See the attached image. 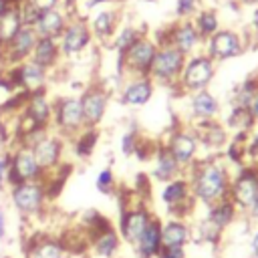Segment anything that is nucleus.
I'll list each match as a JSON object with an SVG mask.
<instances>
[{
  "mask_svg": "<svg viewBox=\"0 0 258 258\" xmlns=\"http://www.w3.org/2000/svg\"><path fill=\"white\" fill-rule=\"evenodd\" d=\"M189 183H191V196L202 206H212L218 200L228 198L232 173L224 159L212 155V157H198L191 165H187Z\"/></svg>",
  "mask_w": 258,
  "mask_h": 258,
  "instance_id": "f257e3e1",
  "label": "nucleus"
},
{
  "mask_svg": "<svg viewBox=\"0 0 258 258\" xmlns=\"http://www.w3.org/2000/svg\"><path fill=\"white\" fill-rule=\"evenodd\" d=\"M157 52V44L145 34L137 42H133L127 50L117 52V75H129L131 77H149V69L153 62V56Z\"/></svg>",
  "mask_w": 258,
  "mask_h": 258,
  "instance_id": "f03ea898",
  "label": "nucleus"
},
{
  "mask_svg": "<svg viewBox=\"0 0 258 258\" xmlns=\"http://www.w3.org/2000/svg\"><path fill=\"white\" fill-rule=\"evenodd\" d=\"M50 129L62 139H73L85 129V117L79 97H58L52 101Z\"/></svg>",
  "mask_w": 258,
  "mask_h": 258,
  "instance_id": "7ed1b4c3",
  "label": "nucleus"
},
{
  "mask_svg": "<svg viewBox=\"0 0 258 258\" xmlns=\"http://www.w3.org/2000/svg\"><path fill=\"white\" fill-rule=\"evenodd\" d=\"M214 75H216V62L202 50V52H196L185 58V64H183L175 85L181 93L204 91L214 81Z\"/></svg>",
  "mask_w": 258,
  "mask_h": 258,
  "instance_id": "20e7f679",
  "label": "nucleus"
},
{
  "mask_svg": "<svg viewBox=\"0 0 258 258\" xmlns=\"http://www.w3.org/2000/svg\"><path fill=\"white\" fill-rule=\"evenodd\" d=\"M185 58L187 56L181 54L171 44L157 46V52H155L151 69H149V79L159 85H175L179 79V73L185 64Z\"/></svg>",
  "mask_w": 258,
  "mask_h": 258,
  "instance_id": "39448f33",
  "label": "nucleus"
},
{
  "mask_svg": "<svg viewBox=\"0 0 258 258\" xmlns=\"http://www.w3.org/2000/svg\"><path fill=\"white\" fill-rule=\"evenodd\" d=\"M258 198V175L254 165H242L238 167V173L232 175L228 200L238 208V212L244 216L248 208Z\"/></svg>",
  "mask_w": 258,
  "mask_h": 258,
  "instance_id": "423d86ee",
  "label": "nucleus"
},
{
  "mask_svg": "<svg viewBox=\"0 0 258 258\" xmlns=\"http://www.w3.org/2000/svg\"><path fill=\"white\" fill-rule=\"evenodd\" d=\"M10 202L14 206V210L24 216V218H34L42 212L44 202H46V194L44 187L38 181H22L10 187Z\"/></svg>",
  "mask_w": 258,
  "mask_h": 258,
  "instance_id": "0eeeda50",
  "label": "nucleus"
},
{
  "mask_svg": "<svg viewBox=\"0 0 258 258\" xmlns=\"http://www.w3.org/2000/svg\"><path fill=\"white\" fill-rule=\"evenodd\" d=\"M151 218H153V214L149 212L147 206H143V202L133 204V206H123L121 216H119V224H117V232H119L123 244L133 248L137 244V240L141 238V234L147 228Z\"/></svg>",
  "mask_w": 258,
  "mask_h": 258,
  "instance_id": "6e6552de",
  "label": "nucleus"
},
{
  "mask_svg": "<svg viewBox=\"0 0 258 258\" xmlns=\"http://www.w3.org/2000/svg\"><path fill=\"white\" fill-rule=\"evenodd\" d=\"M40 177H42V169L38 167L32 151L28 147H12L4 183L12 187L22 181H38Z\"/></svg>",
  "mask_w": 258,
  "mask_h": 258,
  "instance_id": "1a4fd4ad",
  "label": "nucleus"
},
{
  "mask_svg": "<svg viewBox=\"0 0 258 258\" xmlns=\"http://www.w3.org/2000/svg\"><path fill=\"white\" fill-rule=\"evenodd\" d=\"M246 48V38L236 32V30H230V28H220L214 36H210L206 40V48L204 52L214 60H228V58H234V56H240Z\"/></svg>",
  "mask_w": 258,
  "mask_h": 258,
  "instance_id": "9d476101",
  "label": "nucleus"
},
{
  "mask_svg": "<svg viewBox=\"0 0 258 258\" xmlns=\"http://www.w3.org/2000/svg\"><path fill=\"white\" fill-rule=\"evenodd\" d=\"M93 34L89 28L87 20L81 18H71L62 30V34L58 36V46H60V54L64 56H79L81 52H85L91 44H93Z\"/></svg>",
  "mask_w": 258,
  "mask_h": 258,
  "instance_id": "9b49d317",
  "label": "nucleus"
},
{
  "mask_svg": "<svg viewBox=\"0 0 258 258\" xmlns=\"http://www.w3.org/2000/svg\"><path fill=\"white\" fill-rule=\"evenodd\" d=\"M6 69H8V75L16 89H22L28 93L46 91L48 71L44 67H40L38 62H34L32 58H26L16 67H6Z\"/></svg>",
  "mask_w": 258,
  "mask_h": 258,
  "instance_id": "f8f14e48",
  "label": "nucleus"
},
{
  "mask_svg": "<svg viewBox=\"0 0 258 258\" xmlns=\"http://www.w3.org/2000/svg\"><path fill=\"white\" fill-rule=\"evenodd\" d=\"M163 145L167 147V151L175 157V161L181 167H187L198 159L196 155L200 151V143H198L196 135L191 133V129H175V131H171L167 141H163Z\"/></svg>",
  "mask_w": 258,
  "mask_h": 258,
  "instance_id": "ddd939ff",
  "label": "nucleus"
},
{
  "mask_svg": "<svg viewBox=\"0 0 258 258\" xmlns=\"http://www.w3.org/2000/svg\"><path fill=\"white\" fill-rule=\"evenodd\" d=\"M167 42L185 56H191V54L204 50L202 38H200L191 20H177L173 26H169L167 28Z\"/></svg>",
  "mask_w": 258,
  "mask_h": 258,
  "instance_id": "4468645a",
  "label": "nucleus"
},
{
  "mask_svg": "<svg viewBox=\"0 0 258 258\" xmlns=\"http://www.w3.org/2000/svg\"><path fill=\"white\" fill-rule=\"evenodd\" d=\"M62 149H64V139L58 133H54V131H50L36 145L30 147V151H32L38 167L42 169V173L60 165V161H62Z\"/></svg>",
  "mask_w": 258,
  "mask_h": 258,
  "instance_id": "2eb2a0df",
  "label": "nucleus"
},
{
  "mask_svg": "<svg viewBox=\"0 0 258 258\" xmlns=\"http://www.w3.org/2000/svg\"><path fill=\"white\" fill-rule=\"evenodd\" d=\"M81 107H83V117H85V127H97L109 107V91L105 87H89L85 93L79 97Z\"/></svg>",
  "mask_w": 258,
  "mask_h": 258,
  "instance_id": "dca6fc26",
  "label": "nucleus"
},
{
  "mask_svg": "<svg viewBox=\"0 0 258 258\" xmlns=\"http://www.w3.org/2000/svg\"><path fill=\"white\" fill-rule=\"evenodd\" d=\"M191 133L196 135L200 147H206L210 151H220L228 145L230 135L224 123H220L218 119H210V121H196L191 125Z\"/></svg>",
  "mask_w": 258,
  "mask_h": 258,
  "instance_id": "f3484780",
  "label": "nucleus"
},
{
  "mask_svg": "<svg viewBox=\"0 0 258 258\" xmlns=\"http://www.w3.org/2000/svg\"><path fill=\"white\" fill-rule=\"evenodd\" d=\"M26 258H67V252L58 238L36 232L24 244Z\"/></svg>",
  "mask_w": 258,
  "mask_h": 258,
  "instance_id": "a211bd4d",
  "label": "nucleus"
},
{
  "mask_svg": "<svg viewBox=\"0 0 258 258\" xmlns=\"http://www.w3.org/2000/svg\"><path fill=\"white\" fill-rule=\"evenodd\" d=\"M153 97V81L149 77H131L121 87L119 101L127 107H143Z\"/></svg>",
  "mask_w": 258,
  "mask_h": 258,
  "instance_id": "6ab92c4d",
  "label": "nucleus"
},
{
  "mask_svg": "<svg viewBox=\"0 0 258 258\" xmlns=\"http://www.w3.org/2000/svg\"><path fill=\"white\" fill-rule=\"evenodd\" d=\"M67 22H69V16L60 8H52V10L40 12L38 18L34 20L32 28H34L38 38H56L58 40V36L62 34Z\"/></svg>",
  "mask_w": 258,
  "mask_h": 258,
  "instance_id": "aec40b11",
  "label": "nucleus"
},
{
  "mask_svg": "<svg viewBox=\"0 0 258 258\" xmlns=\"http://www.w3.org/2000/svg\"><path fill=\"white\" fill-rule=\"evenodd\" d=\"M159 250H161V220L153 216L147 228L143 230L141 238L133 246V252L137 258H157Z\"/></svg>",
  "mask_w": 258,
  "mask_h": 258,
  "instance_id": "412c9836",
  "label": "nucleus"
},
{
  "mask_svg": "<svg viewBox=\"0 0 258 258\" xmlns=\"http://www.w3.org/2000/svg\"><path fill=\"white\" fill-rule=\"evenodd\" d=\"M87 22H89L93 38L109 40V38H113V34L119 28V10L115 6H105L99 12H95V16Z\"/></svg>",
  "mask_w": 258,
  "mask_h": 258,
  "instance_id": "4be33fe9",
  "label": "nucleus"
},
{
  "mask_svg": "<svg viewBox=\"0 0 258 258\" xmlns=\"http://www.w3.org/2000/svg\"><path fill=\"white\" fill-rule=\"evenodd\" d=\"M238 216H242V214L238 212V208H236L228 198H224V200H218L216 204L208 206L204 218H206L216 230L226 232V230H230V228L238 222Z\"/></svg>",
  "mask_w": 258,
  "mask_h": 258,
  "instance_id": "5701e85b",
  "label": "nucleus"
},
{
  "mask_svg": "<svg viewBox=\"0 0 258 258\" xmlns=\"http://www.w3.org/2000/svg\"><path fill=\"white\" fill-rule=\"evenodd\" d=\"M222 107L216 95H212L208 89L204 91H196L189 95V113L196 121H210V119H218Z\"/></svg>",
  "mask_w": 258,
  "mask_h": 258,
  "instance_id": "b1692460",
  "label": "nucleus"
},
{
  "mask_svg": "<svg viewBox=\"0 0 258 258\" xmlns=\"http://www.w3.org/2000/svg\"><path fill=\"white\" fill-rule=\"evenodd\" d=\"M187 244H191V224L175 218L161 222V246L185 248Z\"/></svg>",
  "mask_w": 258,
  "mask_h": 258,
  "instance_id": "393cba45",
  "label": "nucleus"
},
{
  "mask_svg": "<svg viewBox=\"0 0 258 258\" xmlns=\"http://www.w3.org/2000/svg\"><path fill=\"white\" fill-rule=\"evenodd\" d=\"M22 113L28 119H32L34 123L44 125V127H50V121H52V101L48 99L46 91L30 93V97H28L26 107H24Z\"/></svg>",
  "mask_w": 258,
  "mask_h": 258,
  "instance_id": "a878e982",
  "label": "nucleus"
},
{
  "mask_svg": "<svg viewBox=\"0 0 258 258\" xmlns=\"http://www.w3.org/2000/svg\"><path fill=\"white\" fill-rule=\"evenodd\" d=\"M181 171H183V167L175 161V157H173V155L167 151V147L161 143L159 149H157V153H155V163H153L151 175H153L157 181L165 183V181H169V179L181 175Z\"/></svg>",
  "mask_w": 258,
  "mask_h": 258,
  "instance_id": "bb28decb",
  "label": "nucleus"
},
{
  "mask_svg": "<svg viewBox=\"0 0 258 258\" xmlns=\"http://www.w3.org/2000/svg\"><path fill=\"white\" fill-rule=\"evenodd\" d=\"M121 244H123V240H121L117 228H111L91 240L89 252L93 254V258H117Z\"/></svg>",
  "mask_w": 258,
  "mask_h": 258,
  "instance_id": "cd10ccee",
  "label": "nucleus"
},
{
  "mask_svg": "<svg viewBox=\"0 0 258 258\" xmlns=\"http://www.w3.org/2000/svg\"><path fill=\"white\" fill-rule=\"evenodd\" d=\"M60 46H58V40L56 38H38L36 44H34V50H32V60L38 62L40 67H44L48 73L58 64L60 60Z\"/></svg>",
  "mask_w": 258,
  "mask_h": 258,
  "instance_id": "c85d7f7f",
  "label": "nucleus"
},
{
  "mask_svg": "<svg viewBox=\"0 0 258 258\" xmlns=\"http://www.w3.org/2000/svg\"><path fill=\"white\" fill-rule=\"evenodd\" d=\"M191 22H194V26H196V30H198L202 42H206L210 36H214V34L222 28V26H220V14H218L216 8H206V6H202V8L198 10V14L191 18Z\"/></svg>",
  "mask_w": 258,
  "mask_h": 258,
  "instance_id": "c756f323",
  "label": "nucleus"
},
{
  "mask_svg": "<svg viewBox=\"0 0 258 258\" xmlns=\"http://www.w3.org/2000/svg\"><path fill=\"white\" fill-rule=\"evenodd\" d=\"M97 141H99V131L97 127H85L81 133H77L73 137V149H75V155L79 159H87L93 155L95 147H97Z\"/></svg>",
  "mask_w": 258,
  "mask_h": 258,
  "instance_id": "7c9ffc66",
  "label": "nucleus"
},
{
  "mask_svg": "<svg viewBox=\"0 0 258 258\" xmlns=\"http://www.w3.org/2000/svg\"><path fill=\"white\" fill-rule=\"evenodd\" d=\"M147 32L145 30H141L139 26H133V24H123V26H119L117 28V32L113 34V38H111V46L117 50V52H123V50H127L133 42H137L141 36H145Z\"/></svg>",
  "mask_w": 258,
  "mask_h": 258,
  "instance_id": "2f4dec72",
  "label": "nucleus"
},
{
  "mask_svg": "<svg viewBox=\"0 0 258 258\" xmlns=\"http://www.w3.org/2000/svg\"><path fill=\"white\" fill-rule=\"evenodd\" d=\"M202 8L200 0H177L175 2V14H177V20H191L198 10Z\"/></svg>",
  "mask_w": 258,
  "mask_h": 258,
  "instance_id": "473e14b6",
  "label": "nucleus"
},
{
  "mask_svg": "<svg viewBox=\"0 0 258 258\" xmlns=\"http://www.w3.org/2000/svg\"><path fill=\"white\" fill-rule=\"evenodd\" d=\"M95 185L101 194H111L113 187H115V173L111 167H103L99 173H97V179H95Z\"/></svg>",
  "mask_w": 258,
  "mask_h": 258,
  "instance_id": "72a5a7b5",
  "label": "nucleus"
},
{
  "mask_svg": "<svg viewBox=\"0 0 258 258\" xmlns=\"http://www.w3.org/2000/svg\"><path fill=\"white\" fill-rule=\"evenodd\" d=\"M137 137H139L137 129H129V131L123 133V137H121V151H123V155H133Z\"/></svg>",
  "mask_w": 258,
  "mask_h": 258,
  "instance_id": "f704fd0d",
  "label": "nucleus"
},
{
  "mask_svg": "<svg viewBox=\"0 0 258 258\" xmlns=\"http://www.w3.org/2000/svg\"><path fill=\"white\" fill-rule=\"evenodd\" d=\"M157 258H187V250L185 248H175V246H161Z\"/></svg>",
  "mask_w": 258,
  "mask_h": 258,
  "instance_id": "c9c22d12",
  "label": "nucleus"
},
{
  "mask_svg": "<svg viewBox=\"0 0 258 258\" xmlns=\"http://www.w3.org/2000/svg\"><path fill=\"white\" fill-rule=\"evenodd\" d=\"M26 4H30L38 14L52 10V8H58V0H26Z\"/></svg>",
  "mask_w": 258,
  "mask_h": 258,
  "instance_id": "e433bc0d",
  "label": "nucleus"
},
{
  "mask_svg": "<svg viewBox=\"0 0 258 258\" xmlns=\"http://www.w3.org/2000/svg\"><path fill=\"white\" fill-rule=\"evenodd\" d=\"M250 256L258 258V228L250 234Z\"/></svg>",
  "mask_w": 258,
  "mask_h": 258,
  "instance_id": "4c0bfd02",
  "label": "nucleus"
},
{
  "mask_svg": "<svg viewBox=\"0 0 258 258\" xmlns=\"http://www.w3.org/2000/svg\"><path fill=\"white\" fill-rule=\"evenodd\" d=\"M248 111H250V115L258 121V91L252 95V99H250V103H248V107H246Z\"/></svg>",
  "mask_w": 258,
  "mask_h": 258,
  "instance_id": "58836bf2",
  "label": "nucleus"
},
{
  "mask_svg": "<svg viewBox=\"0 0 258 258\" xmlns=\"http://www.w3.org/2000/svg\"><path fill=\"white\" fill-rule=\"evenodd\" d=\"M6 232H8V222H6V212L0 208V240L6 238Z\"/></svg>",
  "mask_w": 258,
  "mask_h": 258,
  "instance_id": "ea45409f",
  "label": "nucleus"
},
{
  "mask_svg": "<svg viewBox=\"0 0 258 258\" xmlns=\"http://www.w3.org/2000/svg\"><path fill=\"white\" fill-rule=\"evenodd\" d=\"M12 8H16V6H14L10 0H0V18H2V16H6Z\"/></svg>",
  "mask_w": 258,
  "mask_h": 258,
  "instance_id": "a19ab883",
  "label": "nucleus"
},
{
  "mask_svg": "<svg viewBox=\"0 0 258 258\" xmlns=\"http://www.w3.org/2000/svg\"><path fill=\"white\" fill-rule=\"evenodd\" d=\"M252 28L258 32V8H256V10H252Z\"/></svg>",
  "mask_w": 258,
  "mask_h": 258,
  "instance_id": "79ce46f5",
  "label": "nucleus"
},
{
  "mask_svg": "<svg viewBox=\"0 0 258 258\" xmlns=\"http://www.w3.org/2000/svg\"><path fill=\"white\" fill-rule=\"evenodd\" d=\"M240 4H246V6H256L258 4V0H238Z\"/></svg>",
  "mask_w": 258,
  "mask_h": 258,
  "instance_id": "37998d69",
  "label": "nucleus"
},
{
  "mask_svg": "<svg viewBox=\"0 0 258 258\" xmlns=\"http://www.w3.org/2000/svg\"><path fill=\"white\" fill-rule=\"evenodd\" d=\"M10 2H12V4H14V6H20V4H24V2H26V0H10Z\"/></svg>",
  "mask_w": 258,
  "mask_h": 258,
  "instance_id": "c03bdc74",
  "label": "nucleus"
},
{
  "mask_svg": "<svg viewBox=\"0 0 258 258\" xmlns=\"http://www.w3.org/2000/svg\"><path fill=\"white\" fill-rule=\"evenodd\" d=\"M0 147H2V139H0Z\"/></svg>",
  "mask_w": 258,
  "mask_h": 258,
  "instance_id": "a18cd8bd",
  "label": "nucleus"
},
{
  "mask_svg": "<svg viewBox=\"0 0 258 258\" xmlns=\"http://www.w3.org/2000/svg\"><path fill=\"white\" fill-rule=\"evenodd\" d=\"M4 258H10V256H4Z\"/></svg>",
  "mask_w": 258,
  "mask_h": 258,
  "instance_id": "49530a36",
  "label": "nucleus"
}]
</instances>
